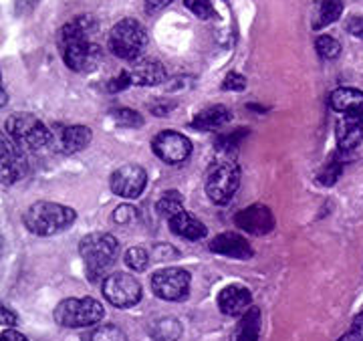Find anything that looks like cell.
Returning a JSON list of instances; mask_svg holds the SVG:
<instances>
[{
  "instance_id": "cell-36",
  "label": "cell",
  "mask_w": 363,
  "mask_h": 341,
  "mask_svg": "<svg viewBox=\"0 0 363 341\" xmlns=\"http://www.w3.org/2000/svg\"><path fill=\"white\" fill-rule=\"evenodd\" d=\"M350 341H363V313H359L350 329Z\"/></svg>"
},
{
  "instance_id": "cell-41",
  "label": "cell",
  "mask_w": 363,
  "mask_h": 341,
  "mask_svg": "<svg viewBox=\"0 0 363 341\" xmlns=\"http://www.w3.org/2000/svg\"><path fill=\"white\" fill-rule=\"evenodd\" d=\"M0 341H28V340H26L23 333H18V331H14V329H4Z\"/></svg>"
},
{
  "instance_id": "cell-7",
  "label": "cell",
  "mask_w": 363,
  "mask_h": 341,
  "mask_svg": "<svg viewBox=\"0 0 363 341\" xmlns=\"http://www.w3.org/2000/svg\"><path fill=\"white\" fill-rule=\"evenodd\" d=\"M238 184H240V168L233 160H220L208 174L206 194L212 202L226 204L236 194Z\"/></svg>"
},
{
  "instance_id": "cell-23",
  "label": "cell",
  "mask_w": 363,
  "mask_h": 341,
  "mask_svg": "<svg viewBox=\"0 0 363 341\" xmlns=\"http://www.w3.org/2000/svg\"><path fill=\"white\" fill-rule=\"evenodd\" d=\"M157 212H160V216L166 218L168 223L172 218H176L178 214H182V212H184V198H182L180 192L168 190L164 196L157 200Z\"/></svg>"
},
{
  "instance_id": "cell-35",
  "label": "cell",
  "mask_w": 363,
  "mask_h": 341,
  "mask_svg": "<svg viewBox=\"0 0 363 341\" xmlns=\"http://www.w3.org/2000/svg\"><path fill=\"white\" fill-rule=\"evenodd\" d=\"M345 28H347L350 35L363 39V16H350L347 23H345Z\"/></svg>"
},
{
  "instance_id": "cell-19",
  "label": "cell",
  "mask_w": 363,
  "mask_h": 341,
  "mask_svg": "<svg viewBox=\"0 0 363 341\" xmlns=\"http://www.w3.org/2000/svg\"><path fill=\"white\" fill-rule=\"evenodd\" d=\"M93 133L87 125H67L59 133V150L65 154H77L81 150H85L89 145Z\"/></svg>"
},
{
  "instance_id": "cell-20",
  "label": "cell",
  "mask_w": 363,
  "mask_h": 341,
  "mask_svg": "<svg viewBox=\"0 0 363 341\" xmlns=\"http://www.w3.org/2000/svg\"><path fill=\"white\" fill-rule=\"evenodd\" d=\"M169 228H172V233L174 235L182 236V238H188V240H200V238H204L206 236V226L202 220H198L196 216H192L190 212H182L178 214L176 218H172L169 220Z\"/></svg>"
},
{
  "instance_id": "cell-17",
  "label": "cell",
  "mask_w": 363,
  "mask_h": 341,
  "mask_svg": "<svg viewBox=\"0 0 363 341\" xmlns=\"http://www.w3.org/2000/svg\"><path fill=\"white\" fill-rule=\"evenodd\" d=\"M329 105L333 111L343 113V116H359L363 118V91L351 89V87H341L329 95Z\"/></svg>"
},
{
  "instance_id": "cell-14",
  "label": "cell",
  "mask_w": 363,
  "mask_h": 341,
  "mask_svg": "<svg viewBox=\"0 0 363 341\" xmlns=\"http://www.w3.org/2000/svg\"><path fill=\"white\" fill-rule=\"evenodd\" d=\"M131 79V85L152 87L166 81V69L156 59H138L130 69H125Z\"/></svg>"
},
{
  "instance_id": "cell-11",
  "label": "cell",
  "mask_w": 363,
  "mask_h": 341,
  "mask_svg": "<svg viewBox=\"0 0 363 341\" xmlns=\"http://www.w3.org/2000/svg\"><path fill=\"white\" fill-rule=\"evenodd\" d=\"M154 154L166 164H182L192 152V144L178 131H162L152 142Z\"/></svg>"
},
{
  "instance_id": "cell-28",
  "label": "cell",
  "mask_w": 363,
  "mask_h": 341,
  "mask_svg": "<svg viewBox=\"0 0 363 341\" xmlns=\"http://www.w3.org/2000/svg\"><path fill=\"white\" fill-rule=\"evenodd\" d=\"M87 341H128V337L116 325H101V328L91 331Z\"/></svg>"
},
{
  "instance_id": "cell-13",
  "label": "cell",
  "mask_w": 363,
  "mask_h": 341,
  "mask_svg": "<svg viewBox=\"0 0 363 341\" xmlns=\"http://www.w3.org/2000/svg\"><path fill=\"white\" fill-rule=\"evenodd\" d=\"M234 223L248 235H267L274 228V216L264 204H252L248 208L240 210Z\"/></svg>"
},
{
  "instance_id": "cell-2",
  "label": "cell",
  "mask_w": 363,
  "mask_h": 341,
  "mask_svg": "<svg viewBox=\"0 0 363 341\" xmlns=\"http://www.w3.org/2000/svg\"><path fill=\"white\" fill-rule=\"evenodd\" d=\"M75 210L57 202H35L25 212V224L30 233L40 236H52L67 230L75 223Z\"/></svg>"
},
{
  "instance_id": "cell-5",
  "label": "cell",
  "mask_w": 363,
  "mask_h": 341,
  "mask_svg": "<svg viewBox=\"0 0 363 341\" xmlns=\"http://www.w3.org/2000/svg\"><path fill=\"white\" fill-rule=\"evenodd\" d=\"M6 133L28 150H43L55 142L52 131L30 113H14L6 119Z\"/></svg>"
},
{
  "instance_id": "cell-10",
  "label": "cell",
  "mask_w": 363,
  "mask_h": 341,
  "mask_svg": "<svg viewBox=\"0 0 363 341\" xmlns=\"http://www.w3.org/2000/svg\"><path fill=\"white\" fill-rule=\"evenodd\" d=\"M0 157H2V184L11 186L26 174L28 162L23 154V145L16 144L13 138L2 133L0 138Z\"/></svg>"
},
{
  "instance_id": "cell-25",
  "label": "cell",
  "mask_w": 363,
  "mask_h": 341,
  "mask_svg": "<svg viewBox=\"0 0 363 341\" xmlns=\"http://www.w3.org/2000/svg\"><path fill=\"white\" fill-rule=\"evenodd\" d=\"M154 337L160 341H174L180 337L182 325L176 321V319H162L154 325Z\"/></svg>"
},
{
  "instance_id": "cell-38",
  "label": "cell",
  "mask_w": 363,
  "mask_h": 341,
  "mask_svg": "<svg viewBox=\"0 0 363 341\" xmlns=\"http://www.w3.org/2000/svg\"><path fill=\"white\" fill-rule=\"evenodd\" d=\"M339 174H341V166H339V164H331V166L323 172L321 182L327 184V186H331V184L335 182V180L339 178Z\"/></svg>"
},
{
  "instance_id": "cell-8",
  "label": "cell",
  "mask_w": 363,
  "mask_h": 341,
  "mask_svg": "<svg viewBox=\"0 0 363 341\" xmlns=\"http://www.w3.org/2000/svg\"><path fill=\"white\" fill-rule=\"evenodd\" d=\"M152 291L164 301H182L190 291V275L180 267L160 269L152 276Z\"/></svg>"
},
{
  "instance_id": "cell-32",
  "label": "cell",
  "mask_w": 363,
  "mask_h": 341,
  "mask_svg": "<svg viewBox=\"0 0 363 341\" xmlns=\"http://www.w3.org/2000/svg\"><path fill=\"white\" fill-rule=\"evenodd\" d=\"M245 135H247V131H245V130L234 131V133H230V135H222L216 145H218V150L230 152L233 147H236V145L242 142V138H245Z\"/></svg>"
},
{
  "instance_id": "cell-24",
  "label": "cell",
  "mask_w": 363,
  "mask_h": 341,
  "mask_svg": "<svg viewBox=\"0 0 363 341\" xmlns=\"http://www.w3.org/2000/svg\"><path fill=\"white\" fill-rule=\"evenodd\" d=\"M341 13H343V0H323L321 6H319V16H317L315 28H321V26L335 23L341 16Z\"/></svg>"
},
{
  "instance_id": "cell-21",
  "label": "cell",
  "mask_w": 363,
  "mask_h": 341,
  "mask_svg": "<svg viewBox=\"0 0 363 341\" xmlns=\"http://www.w3.org/2000/svg\"><path fill=\"white\" fill-rule=\"evenodd\" d=\"M230 119H233L230 109H226L224 105H214V107H208L204 111H200L192 119V128L200 131H212L226 125Z\"/></svg>"
},
{
  "instance_id": "cell-4",
  "label": "cell",
  "mask_w": 363,
  "mask_h": 341,
  "mask_svg": "<svg viewBox=\"0 0 363 341\" xmlns=\"http://www.w3.org/2000/svg\"><path fill=\"white\" fill-rule=\"evenodd\" d=\"M145 45H147V33L142 23H138L135 18L119 21L109 33V49L123 61H138L145 51Z\"/></svg>"
},
{
  "instance_id": "cell-6",
  "label": "cell",
  "mask_w": 363,
  "mask_h": 341,
  "mask_svg": "<svg viewBox=\"0 0 363 341\" xmlns=\"http://www.w3.org/2000/svg\"><path fill=\"white\" fill-rule=\"evenodd\" d=\"M104 305L93 299H65L55 309V321L63 328H91L104 319Z\"/></svg>"
},
{
  "instance_id": "cell-40",
  "label": "cell",
  "mask_w": 363,
  "mask_h": 341,
  "mask_svg": "<svg viewBox=\"0 0 363 341\" xmlns=\"http://www.w3.org/2000/svg\"><path fill=\"white\" fill-rule=\"evenodd\" d=\"M174 0H145V13L156 14L162 9H166L168 4H172Z\"/></svg>"
},
{
  "instance_id": "cell-22",
  "label": "cell",
  "mask_w": 363,
  "mask_h": 341,
  "mask_svg": "<svg viewBox=\"0 0 363 341\" xmlns=\"http://www.w3.org/2000/svg\"><path fill=\"white\" fill-rule=\"evenodd\" d=\"M260 337V311L257 307H250L247 313L240 317L238 325L234 329L233 341H259Z\"/></svg>"
},
{
  "instance_id": "cell-1",
  "label": "cell",
  "mask_w": 363,
  "mask_h": 341,
  "mask_svg": "<svg viewBox=\"0 0 363 341\" xmlns=\"http://www.w3.org/2000/svg\"><path fill=\"white\" fill-rule=\"evenodd\" d=\"M95 21L91 16H77L59 30V49L71 71L87 73L101 61V49L93 43Z\"/></svg>"
},
{
  "instance_id": "cell-18",
  "label": "cell",
  "mask_w": 363,
  "mask_h": 341,
  "mask_svg": "<svg viewBox=\"0 0 363 341\" xmlns=\"http://www.w3.org/2000/svg\"><path fill=\"white\" fill-rule=\"evenodd\" d=\"M363 138V118L359 116H343L337 123V144L339 150L351 152L355 150Z\"/></svg>"
},
{
  "instance_id": "cell-31",
  "label": "cell",
  "mask_w": 363,
  "mask_h": 341,
  "mask_svg": "<svg viewBox=\"0 0 363 341\" xmlns=\"http://www.w3.org/2000/svg\"><path fill=\"white\" fill-rule=\"evenodd\" d=\"M222 89L226 91H242L247 89V77H242L240 73H228L224 83H222Z\"/></svg>"
},
{
  "instance_id": "cell-33",
  "label": "cell",
  "mask_w": 363,
  "mask_h": 341,
  "mask_svg": "<svg viewBox=\"0 0 363 341\" xmlns=\"http://www.w3.org/2000/svg\"><path fill=\"white\" fill-rule=\"evenodd\" d=\"M113 218H116V223L119 224L133 223V218H135V210H133V206L123 204V206H119V208L113 212Z\"/></svg>"
},
{
  "instance_id": "cell-12",
  "label": "cell",
  "mask_w": 363,
  "mask_h": 341,
  "mask_svg": "<svg viewBox=\"0 0 363 341\" xmlns=\"http://www.w3.org/2000/svg\"><path fill=\"white\" fill-rule=\"evenodd\" d=\"M147 184V174L138 164H125L111 176V190L121 198H138Z\"/></svg>"
},
{
  "instance_id": "cell-30",
  "label": "cell",
  "mask_w": 363,
  "mask_h": 341,
  "mask_svg": "<svg viewBox=\"0 0 363 341\" xmlns=\"http://www.w3.org/2000/svg\"><path fill=\"white\" fill-rule=\"evenodd\" d=\"M184 4L192 11V14H196L202 21H208L214 16V6L210 0H184Z\"/></svg>"
},
{
  "instance_id": "cell-34",
  "label": "cell",
  "mask_w": 363,
  "mask_h": 341,
  "mask_svg": "<svg viewBox=\"0 0 363 341\" xmlns=\"http://www.w3.org/2000/svg\"><path fill=\"white\" fill-rule=\"evenodd\" d=\"M130 85H131V79L130 75H128V71H121V73H119V77L109 81V91L111 93L123 91V89H128Z\"/></svg>"
},
{
  "instance_id": "cell-16",
  "label": "cell",
  "mask_w": 363,
  "mask_h": 341,
  "mask_svg": "<svg viewBox=\"0 0 363 341\" xmlns=\"http://www.w3.org/2000/svg\"><path fill=\"white\" fill-rule=\"evenodd\" d=\"M250 291L242 285L224 287L218 295V307L224 315H245L250 309Z\"/></svg>"
},
{
  "instance_id": "cell-37",
  "label": "cell",
  "mask_w": 363,
  "mask_h": 341,
  "mask_svg": "<svg viewBox=\"0 0 363 341\" xmlns=\"http://www.w3.org/2000/svg\"><path fill=\"white\" fill-rule=\"evenodd\" d=\"M0 321H2V331H4V329H11L16 325V315H14L9 307L2 305V309H0Z\"/></svg>"
},
{
  "instance_id": "cell-27",
  "label": "cell",
  "mask_w": 363,
  "mask_h": 341,
  "mask_svg": "<svg viewBox=\"0 0 363 341\" xmlns=\"http://www.w3.org/2000/svg\"><path fill=\"white\" fill-rule=\"evenodd\" d=\"M125 264L133 269V271H138V273H142L147 269V264H150V252L143 249V247H133L125 252Z\"/></svg>"
},
{
  "instance_id": "cell-15",
  "label": "cell",
  "mask_w": 363,
  "mask_h": 341,
  "mask_svg": "<svg viewBox=\"0 0 363 341\" xmlns=\"http://www.w3.org/2000/svg\"><path fill=\"white\" fill-rule=\"evenodd\" d=\"M210 250H214L216 255L222 257H230V259H250L252 257V247L245 236L236 235V233H222L212 242Z\"/></svg>"
},
{
  "instance_id": "cell-9",
  "label": "cell",
  "mask_w": 363,
  "mask_h": 341,
  "mask_svg": "<svg viewBox=\"0 0 363 341\" xmlns=\"http://www.w3.org/2000/svg\"><path fill=\"white\" fill-rule=\"evenodd\" d=\"M104 297L113 307L128 309L142 299V285L128 273H113L104 279Z\"/></svg>"
},
{
  "instance_id": "cell-26",
  "label": "cell",
  "mask_w": 363,
  "mask_h": 341,
  "mask_svg": "<svg viewBox=\"0 0 363 341\" xmlns=\"http://www.w3.org/2000/svg\"><path fill=\"white\" fill-rule=\"evenodd\" d=\"M111 119L116 121L117 125L121 128H142L143 118L133 111V109H128V107H119V109H113L111 111Z\"/></svg>"
},
{
  "instance_id": "cell-29",
  "label": "cell",
  "mask_w": 363,
  "mask_h": 341,
  "mask_svg": "<svg viewBox=\"0 0 363 341\" xmlns=\"http://www.w3.org/2000/svg\"><path fill=\"white\" fill-rule=\"evenodd\" d=\"M315 49L319 52V57H323L327 61H331V59H337L339 52H341V45H339V40H335L333 37H329V35H323V37H319L317 43H315Z\"/></svg>"
},
{
  "instance_id": "cell-3",
  "label": "cell",
  "mask_w": 363,
  "mask_h": 341,
  "mask_svg": "<svg viewBox=\"0 0 363 341\" xmlns=\"http://www.w3.org/2000/svg\"><path fill=\"white\" fill-rule=\"evenodd\" d=\"M79 252L85 261L87 276L91 281H99L107 275V271L117 261L119 245L116 238L107 233H91L81 240Z\"/></svg>"
},
{
  "instance_id": "cell-39",
  "label": "cell",
  "mask_w": 363,
  "mask_h": 341,
  "mask_svg": "<svg viewBox=\"0 0 363 341\" xmlns=\"http://www.w3.org/2000/svg\"><path fill=\"white\" fill-rule=\"evenodd\" d=\"M37 4L39 0H14V11L16 14H28Z\"/></svg>"
}]
</instances>
